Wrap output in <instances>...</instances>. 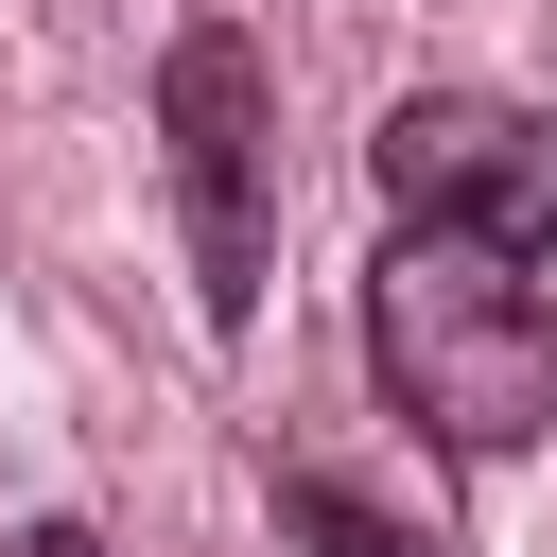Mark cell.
Returning a JSON list of instances; mask_svg holds the SVG:
<instances>
[{
    "label": "cell",
    "instance_id": "cell-1",
    "mask_svg": "<svg viewBox=\"0 0 557 557\" xmlns=\"http://www.w3.org/2000/svg\"><path fill=\"white\" fill-rule=\"evenodd\" d=\"M366 366L435 453H540L557 435V296L505 244H435L400 226L366 261Z\"/></svg>",
    "mask_w": 557,
    "mask_h": 557
},
{
    "label": "cell",
    "instance_id": "cell-2",
    "mask_svg": "<svg viewBox=\"0 0 557 557\" xmlns=\"http://www.w3.org/2000/svg\"><path fill=\"white\" fill-rule=\"evenodd\" d=\"M157 139H174V226H191V296L209 331L261 313V261H278V70L244 17H191L157 52Z\"/></svg>",
    "mask_w": 557,
    "mask_h": 557
},
{
    "label": "cell",
    "instance_id": "cell-3",
    "mask_svg": "<svg viewBox=\"0 0 557 557\" xmlns=\"http://www.w3.org/2000/svg\"><path fill=\"white\" fill-rule=\"evenodd\" d=\"M366 174H383V209L400 226H435V244H557V104H487V87H418V104H383V139H366Z\"/></svg>",
    "mask_w": 557,
    "mask_h": 557
},
{
    "label": "cell",
    "instance_id": "cell-4",
    "mask_svg": "<svg viewBox=\"0 0 557 557\" xmlns=\"http://www.w3.org/2000/svg\"><path fill=\"white\" fill-rule=\"evenodd\" d=\"M278 522H296L313 557H453V522L383 505V487H366V470H331V453H278Z\"/></svg>",
    "mask_w": 557,
    "mask_h": 557
},
{
    "label": "cell",
    "instance_id": "cell-5",
    "mask_svg": "<svg viewBox=\"0 0 557 557\" xmlns=\"http://www.w3.org/2000/svg\"><path fill=\"white\" fill-rule=\"evenodd\" d=\"M17 557H104V540H87V522H35V540H17Z\"/></svg>",
    "mask_w": 557,
    "mask_h": 557
}]
</instances>
